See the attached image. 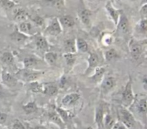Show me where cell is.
Listing matches in <instances>:
<instances>
[{
    "mask_svg": "<svg viewBox=\"0 0 147 129\" xmlns=\"http://www.w3.org/2000/svg\"><path fill=\"white\" fill-rule=\"evenodd\" d=\"M119 118L121 123H123L127 129H135L136 120L132 113L126 108L121 107L119 109Z\"/></svg>",
    "mask_w": 147,
    "mask_h": 129,
    "instance_id": "cell-1",
    "label": "cell"
},
{
    "mask_svg": "<svg viewBox=\"0 0 147 129\" xmlns=\"http://www.w3.org/2000/svg\"><path fill=\"white\" fill-rule=\"evenodd\" d=\"M134 101V95L133 90H132V80L130 77L126 84L124 90L122 93L123 107L127 108L133 104Z\"/></svg>",
    "mask_w": 147,
    "mask_h": 129,
    "instance_id": "cell-2",
    "label": "cell"
},
{
    "mask_svg": "<svg viewBox=\"0 0 147 129\" xmlns=\"http://www.w3.org/2000/svg\"><path fill=\"white\" fill-rule=\"evenodd\" d=\"M63 31L61 25L60 24L58 18H53L50 22V24L46 27L45 33L52 36H57Z\"/></svg>",
    "mask_w": 147,
    "mask_h": 129,
    "instance_id": "cell-3",
    "label": "cell"
},
{
    "mask_svg": "<svg viewBox=\"0 0 147 129\" xmlns=\"http://www.w3.org/2000/svg\"><path fill=\"white\" fill-rule=\"evenodd\" d=\"M117 30L119 32L123 34H128L130 30V23L126 14L122 11L119 17V22L116 24Z\"/></svg>",
    "mask_w": 147,
    "mask_h": 129,
    "instance_id": "cell-4",
    "label": "cell"
},
{
    "mask_svg": "<svg viewBox=\"0 0 147 129\" xmlns=\"http://www.w3.org/2000/svg\"><path fill=\"white\" fill-rule=\"evenodd\" d=\"M42 75L41 71H35V70L25 69V70L20 71V75L23 79L27 82L37 81V79Z\"/></svg>",
    "mask_w": 147,
    "mask_h": 129,
    "instance_id": "cell-5",
    "label": "cell"
},
{
    "mask_svg": "<svg viewBox=\"0 0 147 129\" xmlns=\"http://www.w3.org/2000/svg\"><path fill=\"white\" fill-rule=\"evenodd\" d=\"M106 7V10L107 11L108 14H109V17L111 19V20L113 22L115 25L116 26L118 22H119L121 14V12L123 11L115 8L111 1L107 2V4H106V7Z\"/></svg>",
    "mask_w": 147,
    "mask_h": 129,
    "instance_id": "cell-6",
    "label": "cell"
},
{
    "mask_svg": "<svg viewBox=\"0 0 147 129\" xmlns=\"http://www.w3.org/2000/svg\"><path fill=\"white\" fill-rule=\"evenodd\" d=\"M78 15L80 22L86 26H89L91 20L92 11L86 8H80L78 11Z\"/></svg>",
    "mask_w": 147,
    "mask_h": 129,
    "instance_id": "cell-7",
    "label": "cell"
},
{
    "mask_svg": "<svg viewBox=\"0 0 147 129\" xmlns=\"http://www.w3.org/2000/svg\"><path fill=\"white\" fill-rule=\"evenodd\" d=\"M104 108L103 105H98L96 109L95 122L97 125L98 129H103V118H104Z\"/></svg>",
    "mask_w": 147,
    "mask_h": 129,
    "instance_id": "cell-8",
    "label": "cell"
},
{
    "mask_svg": "<svg viewBox=\"0 0 147 129\" xmlns=\"http://www.w3.org/2000/svg\"><path fill=\"white\" fill-rule=\"evenodd\" d=\"M129 50H130L132 58L134 60H138L142 55V52H143V47L139 43L131 41L129 46Z\"/></svg>",
    "mask_w": 147,
    "mask_h": 129,
    "instance_id": "cell-9",
    "label": "cell"
},
{
    "mask_svg": "<svg viewBox=\"0 0 147 129\" xmlns=\"http://www.w3.org/2000/svg\"><path fill=\"white\" fill-rule=\"evenodd\" d=\"M115 85H116V80L113 76H109V77H105L100 85L101 91L104 93H109L111 90L113 89Z\"/></svg>",
    "mask_w": 147,
    "mask_h": 129,
    "instance_id": "cell-10",
    "label": "cell"
},
{
    "mask_svg": "<svg viewBox=\"0 0 147 129\" xmlns=\"http://www.w3.org/2000/svg\"><path fill=\"white\" fill-rule=\"evenodd\" d=\"M13 18L17 22H22L27 21L29 18V14L27 11L22 8H16L13 11Z\"/></svg>",
    "mask_w": 147,
    "mask_h": 129,
    "instance_id": "cell-11",
    "label": "cell"
},
{
    "mask_svg": "<svg viewBox=\"0 0 147 129\" xmlns=\"http://www.w3.org/2000/svg\"><path fill=\"white\" fill-rule=\"evenodd\" d=\"M1 77L3 83L9 87H14L17 85V80L14 76L7 71H2L1 73Z\"/></svg>",
    "mask_w": 147,
    "mask_h": 129,
    "instance_id": "cell-12",
    "label": "cell"
},
{
    "mask_svg": "<svg viewBox=\"0 0 147 129\" xmlns=\"http://www.w3.org/2000/svg\"><path fill=\"white\" fill-rule=\"evenodd\" d=\"M79 99H80V95L78 93H70V94L66 95L63 97L62 100V104L64 106L68 107V106L76 104Z\"/></svg>",
    "mask_w": 147,
    "mask_h": 129,
    "instance_id": "cell-13",
    "label": "cell"
},
{
    "mask_svg": "<svg viewBox=\"0 0 147 129\" xmlns=\"http://www.w3.org/2000/svg\"><path fill=\"white\" fill-rule=\"evenodd\" d=\"M59 22H60V24L61 25L62 28L64 27V28H71L73 26L75 25V22L74 18L73 17H71L70 15H63L61 16L58 18Z\"/></svg>",
    "mask_w": 147,
    "mask_h": 129,
    "instance_id": "cell-14",
    "label": "cell"
},
{
    "mask_svg": "<svg viewBox=\"0 0 147 129\" xmlns=\"http://www.w3.org/2000/svg\"><path fill=\"white\" fill-rule=\"evenodd\" d=\"M47 5L56 9L58 11H64L65 9V0H43Z\"/></svg>",
    "mask_w": 147,
    "mask_h": 129,
    "instance_id": "cell-15",
    "label": "cell"
},
{
    "mask_svg": "<svg viewBox=\"0 0 147 129\" xmlns=\"http://www.w3.org/2000/svg\"><path fill=\"white\" fill-rule=\"evenodd\" d=\"M10 37H11V40H12L13 42H14L22 43L24 42L25 40H27V39H28L29 36L20 32L18 30V29L16 28L15 30H14V32L10 34Z\"/></svg>",
    "mask_w": 147,
    "mask_h": 129,
    "instance_id": "cell-16",
    "label": "cell"
},
{
    "mask_svg": "<svg viewBox=\"0 0 147 129\" xmlns=\"http://www.w3.org/2000/svg\"><path fill=\"white\" fill-rule=\"evenodd\" d=\"M35 44L37 48L42 51H47L49 49V44L45 37L42 35H37L35 37Z\"/></svg>",
    "mask_w": 147,
    "mask_h": 129,
    "instance_id": "cell-17",
    "label": "cell"
},
{
    "mask_svg": "<svg viewBox=\"0 0 147 129\" xmlns=\"http://www.w3.org/2000/svg\"><path fill=\"white\" fill-rule=\"evenodd\" d=\"M64 50L65 53L75 54L77 52L76 40L73 39H69L64 42Z\"/></svg>",
    "mask_w": 147,
    "mask_h": 129,
    "instance_id": "cell-18",
    "label": "cell"
},
{
    "mask_svg": "<svg viewBox=\"0 0 147 129\" xmlns=\"http://www.w3.org/2000/svg\"><path fill=\"white\" fill-rule=\"evenodd\" d=\"M88 67L87 72L97 67L99 63V57L98 54L94 52L90 53L88 59Z\"/></svg>",
    "mask_w": 147,
    "mask_h": 129,
    "instance_id": "cell-19",
    "label": "cell"
},
{
    "mask_svg": "<svg viewBox=\"0 0 147 129\" xmlns=\"http://www.w3.org/2000/svg\"><path fill=\"white\" fill-rule=\"evenodd\" d=\"M17 28L18 29L20 32L28 36L31 33L32 30V24L30 22L24 21L22 22L19 23V25Z\"/></svg>",
    "mask_w": 147,
    "mask_h": 129,
    "instance_id": "cell-20",
    "label": "cell"
},
{
    "mask_svg": "<svg viewBox=\"0 0 147 129\" xmlns=\"http://www.w3.org/2000/svg\"><path fill=\"white\" fill-rule=\"evenodd\" d=\"M43 93L49 96H55L58 93V88L53 84L43 85Z\"/></svg>",
    "mask_w": 147,
    "mask_h": 129,
    "instance_id": "cell-21",
    "label": "cell"
},
{
    "mask_svg": "<svg viewBox=\"0 0 147 129\" xmlns=\"http://www.w3.org/2000/svg\"><path fill=\"white\" fill-rule=\"evenodd\" d=\"M76 48L79 51L82 52H86L88 50V43L85 40L82 38H78L76 40Z\"/></svg>",
    "mask_w": 147,
    "mask_h": 129,
    "instance_id": "cell-22",
    "label": "cell"
},
{
    "mask_svg": "<svg viewBox=\"0 0 147 129\" xmlns=\"http://www.w3.org/2000/svg\"><path fill=\"white\" fill-rule=\"evenodd\" d=\"M22 109L26 114H31L37 110V106L34 102H29L22 106Z\"/></svg>",
    "mask_w": 147,
    "mask_h": 129,
    "instance_id": "cell-23",
    "label": "cell"
},
{
    "mask_svg": "<svg viewBox=\"0 0 147 129\" xmlns=\"http://www.w3.org/2000/svg\"><path fill=\"white\" fill-rule=\"evenodd\" d=\"M1 60L2 61L3 63L6 64H12L13 62H14V56L9 52H4L1 56Z\"/></svg>",
    "mask_w": 147,
    "mask_h": 129,
    "instance_id": "cell-24",
    "label": "cell"
},
{
    "mask_svg": "<svg viewBox=\"0 0 147 129\" xmlns=\"http://www.w3.org/2000/svg\"><path fill=\"white\" fill-rule=\"evenodd\" d=\"M37 60L34 57H25L23 60V64L25 69H31L33 68L34 66L37 64Z\"/></svg>",
    "mask_w": 147,
    "mask_h": 129,
    "instance_id": "cell-25",
    "label": "cell"
},
{
    "mask_svg": "<svg viewBox=\"0 0 147 129\" xmlns=\"http://www.w3.org/2000/svg\"><path fill=\"white\" fill-rule=\"evenodd\" d=\"M116 123L113 118L110 114H106L103 118V127L106 129H111Z\"/></svg>",
    "mask_w": 147,
    "mask_h": 129,
    "instance_id": "cell-26",
    "label": "cell"
},
{
    "mask_svg": "<svg viewBox=\"0 0 147 129\" xmlns=\"http://www.w3.org/2000/svg\"><path fill=\"white\" fill-rule=\"evenodd\" d=\"M137 110L139 114L142 115L144 116H146V99L143 98L141 99L137 104Z\"/></svg>",
    "mask_w": 147,
    "mask_h": 129,
    "instance_id": "cell-27",
    "label": "cell"
},
{
    "mask_svg": "<svg viewBox=\"0 0 147 129\" xmlns=\"http://www.w3.org/2000/svg\"><path fill=\"white\" fill-rule=\"evenodd\" d=\"M30 90L33 93H42L43 85L37 81L31 82L30 84Z\"/></svg>",
    "mask_w": 147,
    "mask_h": 129,
    "instance_id": "cell-28",
    "label": "cell"
},
{
    "mask_svg": "<svg viewBox=\"0 0 147 129\" xmlns=\"http://www.w3.org/2000/svg\"><path fill=\"white\" fill-rule=\"evenodd\" d=\"M106 70L104 67H97L95 68V73L94 75L92 76V79L94 81H97V80H100L101 77H103L104 75Z\"/></svg>",
    "mask_w": 147,
    "mask_h": 129,
    "instance_id": "cell-29",
    "label": "cell"
},
{
    "mask_svg": "<svg viewBox=\"0 0 147 129\" xmlns=\"http://www.w3.org/2000/svg\"><path fill=\"white\" fill-rule=\"evenodd\" d=\"M104 55L105 59H106L107 61H111V60H115V59H116L119 57L117 51L113 48L109 49V50H107V51L105 52Z\"/></svg>",
    "mask_w": 147,
    "mask_h": 129,
    "instance_id": "cell-30",
    "label": "cell"
},
{
    "mask_svg": "<svg viewBox=\"0 0 147 129\" xmlns=\"http://www.w3.org/2000/svg\"><path fill=\"white\" fill-rule=\"evenodd\" d=\"M138 31L142 34H146L147 31V21L146 18H142L136 25Z\"/></svg>",
    "mask_w": 147,
    "mask_h": 129,
    "instance_id": "cell-31",
    "label": "cell"
},
{
    "mask_svg": "<svg viewBox=\"0 0 147 129\" xmlns=\"http://www.w3.org/2000/svg\"><path fill=\"white\" fill-rule=\"evenodd\" d=\"M113 37L109 33H106L101 37V42L106 47H109L113 43Z\"/></svg>",
    "mask_w": 147,
    "mask_h": 129,
    "instance_id": "cell-32",
    "label": "cell"
},
{
    "mask_svg": "<svg viewBox=\"0 0 147 129\" xmlns=\"http://www.w3.org/2000/svg\"><path fill=\"white\" fill-rule=\"evenodd\" d=\"M45 60L49 64L53 65V64L55 63L56 60H57V54L54 52H51L45 53Z\"/></svg>",
    "mask_w": 147,
    "mask_h": 129,
    "instance_id": "cell-33",
    "label": "cell"
},
{
    "mask_svg": "<svg viewBox=\"0 0 147 129\" xmlns=\"http://www.w3.org/2000/svg\"><path fill=\"white\" fill-rule=\"evenodd\" d=\"M49 117L50 119L53 122H54L55 123H56L57 125H58L59 126L63 128V121L62 120V119L60 118V116H58V114L56 113H51L49 115Z\"/></svg>",
    "mask_w": 147,
    "mask_h": 129,
    "instance_id": "cell-34",
    "label": "cell"
},
{
    "mask_svg": "<svg viewBox=\"0 0 147 129\" xmlns=\"http://www.w3.org/2000/svg\"><path fill=\"white\" fill-rule=\"evenodd\" d=\"M0 3L6 9H9L16 6V3L12 0H0Z\"/></svg>",
    "mask_w": 147,
    "mask_h": 129,
    "instance_id": "cell-35",
    "label": "cell"
},
{
    "mask_svg": "<svg viewBox=\"0 0 147 129\" xmlns=\"http://www.w3.org/2000/svg\"><path fill=\"white\" fill-rule=\"evenodd\" d=\"M64 58L65 59L66 63L68 65H73L74 64L75 61H76V56L74 54H71V53H65L63 55Z\"/></svg>",
    "mask_w": 147,
    "mask_h": 129,
    "instance_id": "cell-36",
    "label": "cell"
},
{
    "mask_svg": "<svg viewBox=\"0 0 147 129\" xmlns=\"http://www.w3.org/2000/svg\"><path fill=\"white\" fill-rule=\"evenodd\" d=\"M56 110H57V113L58 114V116H60V118L62 119L63 121H66V120H67L69 115L66 110H63V109L60 108H57Z\"/></svg>",
    "mask_w": 147,
    "mask_h": 129,
    "instance_id": "cell-37",
    "label": "cell"
},
{
    "mask_svg": "<svg viewBox=\"0 0 147 129\" xmlns=\"http://www.w3.org/2000/svg\"><path fill=\"white\" fill-rule=\"evenodd\" d=\"M10 129H26L25 127L23 126L22 123L19 120H15L11 125Z\"/></svg>",
    "mask_w": 147,
    "mask_h": 129,
    "instance_id": "cell-38",
    "label": "cell"
},
{
    "mask_svg": "<svg viewBox=\"0 0 147 129\" xmlns=\"http://www.w3.org/2000/svg\"><path fill=\"white\" fill-rule=\"evenodd\" d=\"M32 21L37 26H42L44 24V19L40 16H35L34 17H33Z\"/></svg>",
    "mask_w": 147,
    "mask_h": 129,
    "instance_id": "cell-39",
    "label": "cell"
},
{
    "mask_svg": "<svg viewBox=\"0 0 147 129\" xmlns=\"http://www.w3.org/2000/svg\"><path fill=\"white\" fill-rule=\"evenodd\" d=\"M140 14L142 15V18H146L147 14V5L146 3H144L140 9Z\"/></svg>",
    "mask_w": 147,
    "mask_h": 129,
    "instance_id": "cell-40",
    "label": "cell"
},
{
    "mask_svg": "<svg viewBox=\"0 0 147 129\" xmlns=\"http://www.w3.org/2000/svg\"><path fill=\"white\" fill-rule=\"evenodd\" d=\"M111 129H127L126 128V126L123 124L122 123H121L120 121L119 122H116L114 123V125L113 126Z\"/></svg>",
    "mask_w": 147,
    "mask_h": 129,
    "instance_id": "cell-41",
    "label": "cell"
},
{
    "mask_svg": "<svg viewBox=\"0 0 147 129\" xmlns=\"http://www.w3.org/2000/svg\"><path fill=\"white\" fill-rule=\"evenodd\" d=\"M7 119V115L6 113L0 112V124H4Z\"/></svg>",
    "mask_w": 147,
    "mask_h": 129,
    "instance_id": "cell-42",
    "label": "cell"
},
{
    "mask_svg": "<svg viewBox=\"0 0 147 129\" xmlns=\"http://www.w3.org/2000/svg\"><path fill=\"white\" fill-rule=\"evenodd\" d=\"M142 85H143V87L144 88L145 90H146L147 89V78L146 76H144L143 78V80H142Z\"/></svg>",
    "mask_w": 147,
    "mask_h": 129,
    "instance_id": "cell-43",
    "label": "cell"
},
{
    "mask_svg": "<svg viewBox=\"0 0 147 129\" xmlns=\"http://www.w3.org/2000/svg\"><path fill=\"white\" fill-rule=\"evenodd\" d=\"M34 129H47L46 128L45 126H36L35 128H34Z\"/></svg>",
    "mask_w": 147,
    "mask_h": 129,
    "instance_id": "cell-44",
    "label": "cell"
},
{
    "mask_svg": "<svg viewBox=\"0 0 147 129\" xmlns=\"http://www.w3.org/2000/svg\"><path fill=\"white\" fill-rule=\"evenodd\" d=\"M88 1L89 2L94 3V2H96V1H100V0H88Z\"/></svg>",
    "mask_w": 147,
    "mask_h": 129,
    "instance_id": "cell-45",
    "label": "cell"
},
{
    "mask_svg": "<svg viewBox=\"0 0 147 129\" xmlns=\"http://www.w3.org/2000/svg\"><path fill=\"white\" fill-rule=\"evenodd\" d=\"M3 97V93L1 90H0V99Z\"/></svg>",
    "mask_w": 147,
    "mask_h": 129,
    "instance_id": "cell-46",
    "label": "cell"
},
{
    "mask_svg": "<svg viewBox=\"0 0 147 129\" xmlns=\"http://www.w3.org/2000/svg\"><path fill=\"white\" fill-rule=\"evenodd\" d=\"M128 1H136L137 0H128Z\"/></svg>",
    "mask_w": 147,
    "mask_h": 129,
    "instance_id": "cell-47",
    "label": "cell"
},
{
    "mask_svg": "<svg viewBox=\"0 0 147 129\" xmlns=\"http://www.w3.org/2000/svg\"><path fill=\"white\" fill-rule=\"evenodd\" d=\"M1 69H0V76H1Z\"/></svg>",
    "mask_w": 147,
    "mask_h": 129,
    "instance_id": "cell-48",
    "label": "cell"
},
{
    "mask_svg": "<svg viewBox=\"0 0 147 129\" xmlns=\"http://www.w3.org/2000/svg\"><path fill=\"white\" fill-rule=\"evenodd\" d=\"M83 129H90V128H83Z\"/></svg>",
    "mask_w": 147,
    "mask_h": 129,
    "instance_id": "cell-49",
    "label": "cell"
}]
</instances>
